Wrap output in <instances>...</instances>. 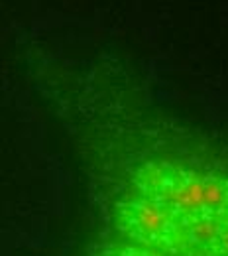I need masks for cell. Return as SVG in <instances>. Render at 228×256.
Returning a JSON list of instances; mask_svg holds the SVG:
<instances>
[{
	"mask_svg": "<svg viewBox=\"0 0 228 256\" xmlns=\"http://www.w3.org/2000/svg\"><path fill=\"white\" fill-rule=\"evenodd\" d=\"M122 240L169 256H228V170L154 158L114 207Z\"/></svg>",
	"mask_w": 228,
	"mask_h": 256,
	"instance_id": "1",
	"label": "cell"
},
{
	"mask_svg": "<svg viewBox=\"0 0 228 256\" xmlns=\"http://www.w3.org/2000/svg\"><path fill=\"white\" fill-rule=\"evenodd\" d=\"M93 256H169V254L156 252V250H150V248H144V246H136V244L126 242V240H120V242H112V244H106V246L98 248Z\"/></svg>",
	"mask_w": 228,
	"mask_h": 256,
	"instance_id": "2",
	"label": "cell"
}]
</instances>
